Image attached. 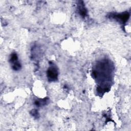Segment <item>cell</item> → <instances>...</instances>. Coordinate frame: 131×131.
I'll list each match as a JSON object with an SVG mask.
<instances>
[{
  "mask_svg": "<svg viewBox=\"0 0 131 131\" xmlns=\"http://www.w3.org/2000/svg\"><path fill=\"white\" fill-rule=\"evenodd\" d=\"M128 17H129V14L127 13L120 14H118L114 16V18H116L117 19H119L120 21H122L123 22L126 21L128 18Z\"/></svg>",
  "mask_w": 131,
  "mask_h": 131,
  "instance_id": "7a4b0ae2",
  "label": "cell"
},
{
  "mask_svg": "<svg viewBox=\"0 0 131 131\" xmlns=\"http://www.w3.org/2000/svg\"><path fill=\"white\" fill-rule=\"evenodd\" d=\"M58 73L57 69L53 67L49 68L47 72V76L50 81H55L57 79Z\"/></svg>",
  "mask_w": 131,
  "mask_h": 131,
  "instance_id": "6da1fadb",
  "label": "cell"
},
{
  "mask_svg": "<svg viewBox=\"0 0 131 131\" xmlns=\"http://www.w3.org/2000/svg\"><path fill=\"white\" fill-rule=\"evenodd\" d=\"M79 13L80 14V15L81 16H85L86 13V10L85 9V8L83 7V6H82V5H81L79 7Z\"/></svg>",
  "mask_w": 131,
  "mask_h": 131,
  "instance_id": "3957f363",
  "label": "cell"
}]
</instances>
